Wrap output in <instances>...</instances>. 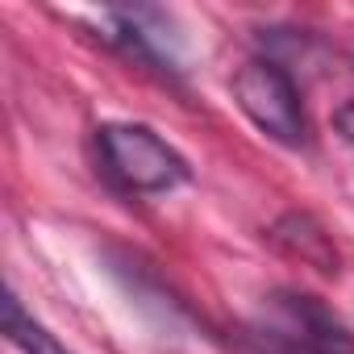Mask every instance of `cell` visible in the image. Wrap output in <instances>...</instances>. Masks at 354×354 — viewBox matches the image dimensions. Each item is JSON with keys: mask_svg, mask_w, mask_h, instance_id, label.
<instances>
[{"mask_svg": "<svg viewBox=\"0 0 354 354\" xmlns=\"http://www.w3.org/2000/svg\"><path fill=\"white\" fill-rule=\"evenodd\" d=\"M5 337L21 350V354H71L42 321H34L30 313H26V304L9 292L5 296Z\"/></svg>", "mask_w": 354, "mask_h": 354, "instance_id": "obj_5", "label": "cell"}, {"mask_svg": "<svg viewBox=\"0 0 354 354\" xmlns=\"http://www.w3.org/2000/svg\"><path fill=\"white\" fill-rule=\"evenodd\" d=\"M96 150L104 171L125 192L162 196L192 180L188 158L167 138H158L150 125H138V121H104L96 129Z\"/></svg>", "mask_w": 354, "mask_h": 354, "instance_id": "obj_1", "label": "cell"}, {"mask_svg": "<svg viewBox=\"0 0 354 354\" xmlns=\"http://www.w3.org/2000/svg\"><path fill=\"white\" fill-rule=\"evenodd\" d=\"M275 242L283 246V250H292L300 263H313L317 271H337V250H333V242H329V234L313 221V217H304V213H288L275 230Z\"/></svg>", "mask_w": 354, "mask_h": 354, "instance_id": "obj_4", "label": "cell"}, {"mask_svg": "<svg viewBox=\"0 0 354 354\" xmlns=\"http://www.w3.org/2000/svg\"><path fill=\"white\" fill-rule=\"evenodd\" d=\"M333 125H337V133H342V138H350V142H354V100H346V104L333 113Z\"/></svg>", "mask_w": 354, "mask_h": 354, "instance_id": "obj_6", "label": "cell"}, {"mask_svg": "<svg viewBox=\"0 0 354 354\" xmlns=\"http://www.w3.org/2000/svg\"><path fill=\"white\" fill-rule=\"evenodd\" d=\"M234 100L238 109L279 146H304L308 142V121L300 104L296 80L271 63V59H246L234 71Z\"/></svg>", "mask_w": 354, "mask_h": 354, "instance_id": "obj_2", "label": "cell"}, {"mask_svg": "<svg viewBox=\"0 0 354 354\" xmlns=\"http://www.w3.org/2000/svg\"><path fill=\"white\" fill-rule=\"evenodd\" d=\"M271 313L275 317L267 325V342L275 346V354H354L342 321L313 296L279 292L271 300Z\"/></svg>", "mask_w": 354, "mask_h": 354, "instance_id": "obj_3", "label": "cell"}]
</instances>
